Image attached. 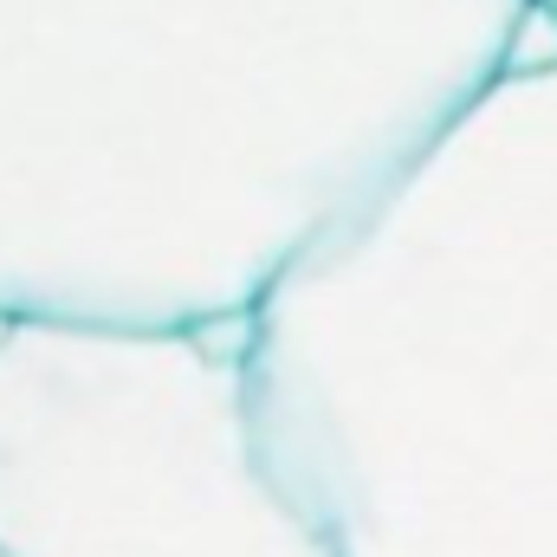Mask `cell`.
Segmentation results:
<instances>
[{"label":"cell","instance_id":"obj_2","mask_svg":"<svg viewBox=\"0 0 557 557\" xmlns=\"http://www.w3.org/2000/svg\"><path fill=\"white\" fill-rule=\"evenodd\" d=\"M247 370L337 557H557V59L278 278Z\"/></svg>","mask_w":557,"mask_h":557},{"label":"cell","instance_id":"obj_1","mask_svg":"<svg viewBox=\"0 0 557 557\" xmlns=\"http://www.w3.org/2000/svg\"><path fill=\"white\" fill-rule=\"evenodd\" d=\"M532 0H0V324H247Z\"/></svg>","mask_w":557,"mask_h":557},{"label":"cell","instance_id":"obj_4","mask_svg":"<svg viewBox=\"0 0 557 557\" xmlns=\"http://www.w3.org/2000/svg\"><path fill=\"white\" fill-rule=\"evenodd\" d=\"M532 13H539V20H552V26H557V0H532Z\"/></svg>","mask_w":557,"mask_h":557},{"label":"cell","instance_id":"obj_3","mask_svg":"<svg viewBox=\"0 0 557 557\" xmlns=\"http://www.w3.org/2000/svg\"><path fill=\"white\" fill-rule=\"evenodd\" d=\"M0 557H337L267 454L247 324H0Z\"/></svg>","mask_w":557,"mask_h":557}]
</instances>
